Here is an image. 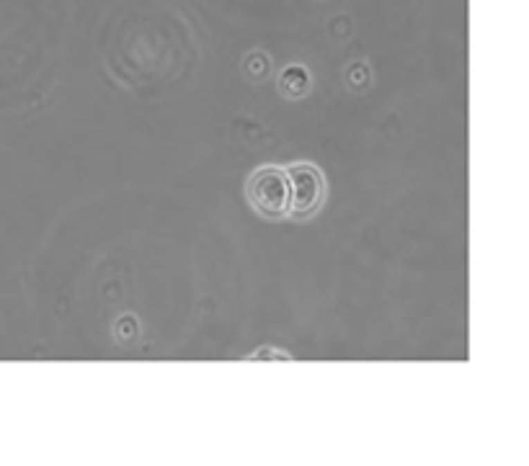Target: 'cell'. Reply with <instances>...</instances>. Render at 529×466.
<instances>
[{
  "instance_id": "6da1fadb",
  "label": "cell",
  "mask_w": 529,
  "mask_h": 466,
  "mask_svg": "<svg viewBox=\"0 0 529 466\" xmlns=\"http://www.w3.org/2000/svg\"><path fill=\"white\" fill-rule=\"evenodd\" d=\"M246 196L255 214L279 222L289 216V180L282 168H261L248 178Z\"/></svg>"
},
{
  "instance_id": "7a4b0ae2",
  "label": "cell",
  "mask_w": 529,
  "mask_h": 466,
  "mask_svg": "<svg viewBox=\"0 0 529 466\" xmlns=\"http://www.w3.org/2000/svg\"><path fill=\"white\" fill-rule=\"evenodd\" d=\"M284 173H287V180H289V216L310 219L323 206L325 178L310 162H297Z\"/></svg>"
},
{
  "instance_id": "3957f363",
  "label": "cell",
  "mask_w": 529,
  "mask_h": 466,
  "mask_svg": "<svg viewBox=\"0 0 529 466\" xmlns=\"http://www.w3.org/2000/svg\"><path fill=\"white\" fill-rule=\"evenodd\" d=\"M279 88H282L289 98H300V95H305L307 88H310V75H307L305 67H297V65L287 67L282 80H279Z\"/></svg>"
}]
</instances>
